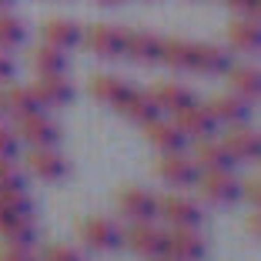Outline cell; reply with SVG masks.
I'll list each match as a JSON object with an SVG mask.
<instances>
[{
    "label": "cell",
    "mask_w": 261,
    "mask_h": 261,
    "mask_svg": "<svg viewBox=\"0 0 261 261\" xmlns=\"http://www.w3.org/2000/svg\"><path fill=\"white\" fill-rule=\"evenodd\" d=\"M14 134H17V141H23V144H31V147H54L61 141V127L50 117H44L40 111L14 117Z\"/></svg>",
    "instance_id": "cell-1"
},
{
    "label": "cell",
    "mask_w": 261,
    "mask_h": 261,
    "mask_svg": "<svg viewBox=\"0 0 261 261\" xmlns=\"http://www.w3.org/2000/svg\"><path fill=\"white\" fill-rule=\"evenodd\" d=\"M201 198L207 204H231L238 201V177L231 174V168H215V171H198L194 177Z\"/></svg>",
    "instance_id": "cell-2"
},
{
    "label": "cell",
    "mask_w": 261,
    "mask_h": 261,
    "mask_svg": "<svg viewBox=\"0 0 261 261\" xmlns=\"http://www.w3.org/2000/svg\"><path fill=\"white\" fill-rule=\"evenodd\" d=\"M121 245H127L141 258H161L164 254V231L154 228L151 221H134L127 231H121Z\"/></svg>",
    "instance_id": "cell-3"
},
{
    "label": "cell",
    "mask_w": 261,
    "mask_h": 261,
    "mask_svg": "<svg viewBox=\"0 0 261 261\" xmlns=\"http://www.w3.org/2000/svg\"><path fill=\"white\" fill-rule=\"evenodd\" d=\"M81 44L94 50L97 57H121L124 54V31L114 23H94L87 31H81Z\"/></svg>",
    "instance_id": "cell-4"
},
{
    "label": "cell",
    "mask_w": 261,
    "mask_h": 261,
    "mask_svg": "<svg viewBox=\"0 0 261 261\" xmlns=\"http://www.w3.org/2000/svg\"><path fill=\"white\" fill-rule=\"evenodd\" d=\"M81 241H84L87 248H94V251H117L121 248V228H117L111 218H87L84 224H81Z\"/></svg>",
    "instance_id": "cell-5"
},
{
    "label": "cell",
    "mask_w": 261,
    "mask_h": 261,
    "mask_svg": "<svg viewBox=\"0 0 261 261\" xmlns=\"http://www.w3.org/2000/svg\"><path fill=\"white\" fill-rule=\"evenodd\" d=\"M158 215L171 228H198L201 207L191 198H185V194H164V198H158Z\"/></svg>",
    "instance_id": "cell-6"
},
{
    "label": "cell",
    "mask_w": 261,
    "mask_h": 261,
    "mask_svg": "<svg viewBox=\"0 0 261 261\" xmlns=\"http://www.w3.org/2000/svg\"><path fill=\"white\" fill-rule=\"evenodd\" d=\"M164 254L174 258V261H201L204 241H201L198 228H171V231H164Z\"/></svg>",
    "instance_id": "cell-7"
},
{
    "label": "cell",
    "mask_w": 261,
    "mask_h": 261,
    "mask_svg": "<svg viewBox=\"0 0 261 261\" xmlns=\"http://www.w3.org/2000/svg\"><path fill=\"white\" fill-rule=\"evenodd\" d=\"M154 171H158V177H161V181H168V185H174V188H191L194 177H198L194 161L188 158V154H181V151L161 154V158H158V164H154Z\"/></svg>",
    "instance_id": "cell-8"
},
{
    "label": "cell",
    "mask_w": 261,
    "mask_h": 261,
    "mask_svg": "<svg viewBox=\"0 0 261 261\" xmlns=\"http://www.w3.org/2000/svg\"><path fill=\"white\" fill-rule=\"evenodd\" d=\"M23 164L40 181H57L67 174V161H64V154H57V147H31L23 154Z\"/></svg>",
    "instance_id": "cell-9"
},
{
    "label": "cell",
    "mask_w": 261,
    "mask_h": 261,
    "mask_svg": "<svg viewBox=\"0 0 261 261\" xmlns=\"http://www.w3.org/2000/svg\"><path fill=\"white\" fill-rule=\"evenodd\" d=\"M31 94H34V100H37L40 108H64V104H70V97H74V87H70L67 77H61V74H37Z\"/></svg>",
    "instance_id": "cell-10"
},
{
    "label": "cell",
    "mask_w": 261,
    "mask_h": 261,
    "mask_svg": "<svg viewBox=\"0 0 261 261\" xmlns=\"http://www.w3.org/2000/svg\"><path fill=\"white\" fill-rule=\"evenodd\" d=\"M174 124H177V130H181L185 138H211V134L218 130L215 117L207 114V108L198 104V100L185 104L181 111H174Z\"/></svg>",
    "instance_id": "cell-11"
},
{
    "label": "cell",
    "mask_w": 261,
    "mask_h": 261,
    "mask_svg": "<svg viewBox=\"0 0 261 261\" xmlns=\"http://www.w3.org/2000/svg\"><path fill=\"white\" fill-rule=\"evenodd\" d=\"M221 147L231 154V161H258V154H261V138H258V130L245 127V124H234V127L224 134Z\"/></svg>",
    "instance_id": "cell-12"
},
{
    "label": "cell",
    "mask_w": 261,
    "mask_h": 261,
    "mask_svg": "<svg viewBox=\"0 0 261 261\" xmlns=\"http://www.w3.org/2000/svg\"><path fill=\"white\" fill-rule=\"evenodd\" d=\"M117 207H121V215L130 218V221H151L158 215V198L147 188H124L117 194Z\"/></svg>",
    "instance_id": "cell-13"
},
{
    "label": "cell",
    "mask_w": 261,
    "mask_h": 261,
    "mask_svg": "<svg viewBox=\"0 0 261 261\" xmlns=\"http://www.w3.org/2000/svg\"><path fill=\"white\" fill-rule=\"evenodd\" d=\"M204 108L215 117V124H224V127L248 121V100H241L238 94H215V97H207Z\"/></svg>",
    "instance_id": "cell-14"
},
{
    "label": "cell",
    "mask_w": 261,
    "mask_h": 261,
    "mask_svg": "<svg viewBox=\"0 0 261 261\" xmlns=\"http://www.w3.org/2000/svg\"><path fill=\"white\" fill-rule=\"evenodd\" d=\"M124 54L134 64H158V57H161V37L151 31H124Z\"/></svg>",
    "instance_id": "cell-15"
},
{
    "label": "cell",
    "mask_w": 261,
    "mask_h": 261,
    "mask_svg": "<svg viewBox=\"0 0 261 261\" xmlns=\"http://www.w3.org/2000/svg\"><path fill=\"white\" fill-rule=\"evenodd\" d=\"M117 111L134 124H147L154 117H161V108H158V100H154L151 91H130V87L124 94V100L117 104Z\"/></svg>",
    "instance_id": "cell-16"
},
{
    "label": "cell",
    "mask_w": 261,
    "mask_h": 261,
    "mask_svg": "<svg viewBox=\"0 0 261 261\" xmlns=\"http://www.w3.org/2000/svg\"><path fill=\"white\" fill-rule=\"evenodd\" d=\"M144 127V138L151 141V147H158L161 154L168 151H185V134L177 130L174 121H161V117H154V121L141 124Z\"/></svg>",
    "instance_id": "cell-17"
},
{
    "label": "cell",
    "mask_w": 261,
    "mask_h": 261,
    "mask_svg": "<svg viewBox=\"0 0 261 261\" xmlns=\"http://www.w3.org/2000/svg\"><path fill=\"white\" fill-rule=\"evenodd\" d=\"M31 111H40V104L34 100L31 87H20V84H7L0 87V114H7L10 121L14 117H23Z\"/></svg>",
    "instance_id": "cell-18"
},
{
    "label": "cell",
    "mask_w": 261,
    "mask_h": 261,
    "mask_svg": "<svg viewBox=\"0 0 261 261\" xmlns=\"http://www.w3.org/2000/svg\"><path fill=\"white\" fill-rule=\"evenodd\" d=\"M194 168L198 171H215V168H231V154L221 147V141H211V138H198L194 144Z\"/></svg>",
    "instance_id": "cell-19"
},
{
    "label": "cell",
    "mask_w": 261,
    "mask_h": 261,
    "mask_svg": "<svg viewBox=\"0 0 261 261\" xmlns=\"http://www.w3.org/2000/svg\"><path fill=\"white\" fill-rule=\"evenodd\" d=\"M40 34H44L47 44L54 47H77L81 44V27H77L74 20H67V17H47L44 27H40Z\"/></svg>",
    "instance_id": "cell-20"
},
{
    "label": "cell",
    "mask_w": 261,
    "mask_h": 261,
    "mask_svg": "<svg viewBox=\"0 0 261 261\" xmlns=\"http://www.w3.org/2000/svg\"><path fill=\"white\" fill-rule=\"evenodd\" d=\"M87 91H91L94 100L108 104V108H117V104L124 100V94H127V84H124L121 77H114V74H94L91 84H87Z\"/></svg>",
    "instance_id": "cell-21"
},
{
    "label": "cell",
    "mask_w": 261,
    "mask_h": 261,
    "mask_svg": "<svg viewBox=\"0 0 261 261\" xmlns=\"http://www.w3.org/2000/svg\"><path fill=\"white\" fill-rule=\"evenodd\" d=\"M224 77H228V84H231V94H238L241 100H258L261 74L254 67H234V64H231V67L224 70Z\"/></svg>",
    "instance_id": "cell-22"
},
{
    "label": "cell",
    "mask_w": 261,
    "mask_h": 261,
    "mask_svg": "<svg viewBox=\"0 0 261 261\" xmlns=\"http://www.w3.org/2000/svg\"><path fill=\"white\" fill-rule=\"evenodd\" d=\"M231 67V57L224 47L218 44H194V67L191 70H201V74H224Z\"/></svg>",
    "instance_id": "cell-23"
},
{
    "label": "cell",
    "mask_w": 261,
    "mask_h": 261,
    "mask_svg": "<svg viewBox=\"0 0 261 261\" xmlns=\"http://www.w3.org/2000/svg\"><path fill=\"white\" fill-rule=\"evenodd\" d=\"M27 61H31L34 74H61L64 64H67V57H64L61 47H54V44H47V40H44V44L31 47Z\"/></svg>",
    "instance_id": "cell-24"
},
{
    "label": "cell",
    "mask_w": 261,
    "mask_h": 261,
    "mask_svg": "<svg viewBox=\"0 0 261 261\" xmlns=\"http://www.w3.org/2000/svg\"><path fill=\"white\" fill-rule=\"evenodd\" d=\"M228 44L234 50H258L261 47V31H258V20L251 17H238V20L228 23Z\"/></svg>",
    "instance_id": "cell-25"
},
{
    "label": "cell",
    "mask_w": 261,
    "mask_h": 261,
    "mask_svg": "<svg viewBox=\"0 0 261 261\" xmlns=\"http://www.w3.org/2000/svg\"><path fill=\"white\" fill-rule=\"evenodd\" d=\"M171 70H191L194 67V44L191 40H181V37H171V40H161V57Z\"/></svg>",
    "instance_id": "cell-26"
},
{
    "label": "cell",
    "mask_w": 261,
    "mask_h": 261,
    "mask_svg": "<svg viewBox=\"0 0 261 261\" xmlns=\"http://www.w3.org/2000/svg\"><path fill=\"white\" fill-rule=\"evenodd\" d=\"M151 94H154V100H158V108H161V111H171V114L194 100V94L188 91L185 84H174V81H161V84H154Z\"/></svg>",
    "instance_id": "cell-27"
},
{
    "label": "cell",
    "mask_w": 261,
    "mask_h": 261,
    "mask_svg": "<svg viewBox=\"0 0 261 261\" xmlns=\"http://www.w3.org/2000/svg\"><path fill=\"white\" fill-rule=\"evenodd\" d=\"M0 238H4V245H34V238H37L34 218L31 215H10L7 221L0 224Z\"/></svg>",
    "instance_id": "cell-28"
},
{
    "label": "cell",
    "mask_w": 261,
    "mask_h": 261,
    "mask_svg": "<svg viewBox=\"0 0 261 261\" xmlns=\"http://www.w3.org/2000/svg\"><path fill=\"white\" fill-rule=\"evenodd\" d=\"M27 31H23V23L17 20L14 14H4L0 10V50H7V47H20Z\"/></svg>",
    "instance_id": "cell-29"
},
{
    "label": "cell",
    "mask_w": 261,
    "mask_h": 261,
    "mask_svg": "<svg viewBox=\"0 0 261 261\" xmlns=\"http://www.w3.org/2000/svg\"><path fill=\"white\" fill-rule=\"evenodd\" d=\"M0 204L10 215H31V194L23 188H0Z\"/></svg>",
    "instance_id": "cell-30"
},
{
    "label": "cell",
    "mask_w": 261,
    "mask_h": 261,
    "mask_svg": "<svg viewBox=\"0 0 261 261\" xmlns=\"http://www.w3.org/2000/svg\"><path fill=\"white\" fill-rule=\"evenodd\" d=\"M0 188H23L20 168L14 158H0Z\"/></svg>",
    "instance_id": "cell-31"
},
{
    "label": "cell",
    "mask_w": 261,
    "mask_h": 261,
    "mask_svg": "<svg viewBox=\"0 0 261 261\" xmlns=\"http://www.w3.org/2000/svg\"><path fill=\"white\" fill-rule=\"evenodd\" d=\"M40 261H84L81 258V251L70 245H47L44 254H40Z\"/></svg>",
    "instance_id": "cell-32"
},
{
    "label": "cell",
    "mask_w": 261,
    "mask_h": 261,
    "mask_svg": "<svg viewBox=\"0 0 261 261\" xmlns=\"http://www.w3.org/2000/svg\"><path fill=\"white\" fill-rule=\"evenodd\" d=\"M238 198H245L248 207L261 204V181H258V177H245V181H238Z\"/></svg>",
    "instance_id": "cell-33"
},
{
    "label": "cell",
    "mask_w": 261,
    "mask_h": 261,
    "mask_svg": "<svg viewBox=\"0 0 261 261\" xmlns=\"http://www.w3.org/2000/svg\"><path fill=\"white\" fill-rule=\"evenodd\" d=\"M0 261H37L31 245H4L0 248Z\"/></svg>",
    "instance_id": "cell-34"
},
{
    "label": "cell",
    "mask_w": 261,
    "mask_h": 261,
    "mask_svg": "<svg viewBox=\"0 0 261 261\" xmlns=\"http://www.w3.org/2000/svg\"><path fill=\"white\" fill-rule=\"evenodd\" d=\"M17 154V134L0 124V158H14Z\"/></svg>",
    "instance_id": "cell-35"
},
{
    "label": "cell",
    "mask_w": 261,
    "mask_h": 261,
    "mask_svg": "<svg viewBox=\"0 0 261 261\" xmlns=\"http://www.w3.org/2000/svg\"><path fill=\"white\" fill-rule=\"evenodd\" d=\"M238 10H241L245 17H251V20H258V14H261V0H241Z\"/></svg>",
    "instance_id": "cell-36"
},
{
    "label": "cell",
    "mask_w": 261,
    "mask_h": 261,
    "mask_svg": "<svg viewBox=\"0 0 261 261\" xmlns=\"http://www.w3.org/2000/svg\"><path fill=\"white\" fill-rule=\"evenodd\" d=\"M10 74H14V64H10L7 50H0V84H4V81H10Z\"/></svg>",
    "instance_id": "cell-37"
},
{
    "label": "cell",
    "mask_w": 261,
    "mask_h": 261,
    "mask_svg": "<svg viewBox=\"0 0 261 261\" xmlns=\"http://www.w3.org/2000/svg\"><path fill=\"white\" fill-rule=\"evenodd\" d=\"M248 228H251L254 234H258V231H261V218H258V207H254V211H251V218H248Z\"/></svg>",
    "instance_id": "cell-38"
},
{
    "label": "cell",
    "mask_w": 261,
    "mask_h": 261,
    "mask_svg": "<svg viewBox=\"0 0 261 261\" xmlns=\"http://www.w3.org/2000/svg\"><path fill=\"white\" fill-rule=\"evenodd\" d=\"M7 218H10V211H7V207H4V204H0V224L7 221Z\"/></svg>",
    "instance_id": "cell-39"
},
{
    "label": "cell",
    "mask_w": 261,
    "mask_h": 261,
    "mask_svg": "<svg viewBox=\"0 0 261 261\" xmlns=\"http://www.w3.org/2000/svg\"><path fill=\"white\" fill-rule=\"evenodd\" d=\"M94 4H104V7H111V4H121V0H94Z\"/></svg>",
    "instance_id": "cell-40"
},
{
    "label": "cell",
    "mask_w": 261,
    "mask_h": 261,
    "mask_svg": "<svg viewBox=\"0 0 261 261\" xmlns=\"http://www.w3.org/2000/svg\"><path fill=\"white\" fill-rule=\"evenodd\" d=\"M224 4H228V7H238V4H241V0H224Z\"/></svg>",
    "instance_id": "cell-41"
},
{
    "label": "cell",
    "mask_w": 261,
    "mask_h": 261,
    "mask_svg": "<svg viewBox=\"0 0 261 261\" xmlns=\"http://www.w3.org/2000/svg\"><path fill=\"white\" fill-rule=\"evenodd\" d=\"M151 261H174V258H168V254H161V258H151Z\"/></svg>",
    "instance_id": "cell-42"
},
{
    "label": "cell",
    "mask_w": 261,
    "mask_h": 261,
    "mask_svg": "<svg viewBox=\"0 0 261 261\" xmlns=\"http://www.w3.org/2000/svg\"><path fill=\"white\" fill-rule=\"evenodd\" d=\"M7 4H10V0H0V7H7Z\"/></svg>",
    "instance_id": "cell-43"
}]
</instances>
